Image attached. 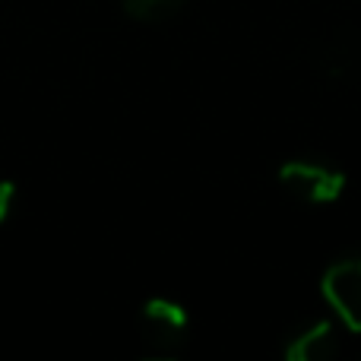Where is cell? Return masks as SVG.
Returning a JSON list of instances; mask_svg holds the SVG:
<instances>
[{
	"mask_svg": "<svg viewBox=\"0 0 361 361\" xmlns=\"http://www.w3.org/2000/svg\"><path fill=\"white\" fill-rule=\"evenodd\" d=\"M137 339L149 358H175L190 339V317L171 298H149L137 317Z\"/></svg>",
	"mask_w": 361,
	"mask_h": 361,
	"instance_id": "obj_1",
	"label": "cell"
},
{
	"mask_svg": "<svg viewBox=\"0 0 361 361\" xmlns=\"http://www.w3.org/2000/svg\"><path fill=\"white\" fill-rule=\"evenodd\" d=\"M279 187L305 206H326L336 203L345 190V171L324 159H288L276 171Z\"/></svg>",
	"mask_w": 361,
	"mask_h": 361,
	"instance_id": "obj_2",
	"label": "cell"
},
{
	"mask_svg": "<svg viewBox=\"0 0 361 361\" xmlns=\"http://www.w3.org/2000/svg\"><path fill=\"white\" fill-rule=\"evenodd\" d=\"M320 292H324V301L330 305L333 317L345 330L361 333V260L358 257L333 263L324 273V279H320Z\"/></svg>",
	"mask_w": 361,
	"mask_h": 361,
	"instance_id": "obj_3",
	"label": "cell"
},
{
	"mask_svg": "<svg viewBox=\"0 0 361 361\" xmlns=\"http://www.w3.org/2000/svg\"><path fill=\"white\" fill-rule=\"evenodd\" d=\"M288 361H326L336 355V330L330 320H314L286 343Z\"/></svg>",
	"mask_w": 361,
	"mask_h": 361,
	"instance_id": "obj_4",
	"label": "cell"
},
{
	"mask_svg": "<svg viewBox=\"0 0 361 361\" xmlns=\"http://www.w3.org/2000/svg\"><path fill=\"white\" fill-rule=\"evenodd\" d=\"M314 63H317L320 73L330 76V80H345V76L358 67L355 38H330V42H324V48L317 51Z\"/></svg>",
	"mask_w": 361,
	"mask_h": 361,
	"instance_id": "obj_5",
	"label": "cell"
},
{
	"mask_svg": "<svg viewBox=\"0 0 361 361\" xmlns=\"http://www.w3.org/2000/svg\"><path fill=\"white\" fill-rule=\"evenodd\" d=\"M187 0H121L124 13L137 23H165L184 10Z\"/></svg>",
	"mask_w": 361,
	"mask_h": 361,
	"instance_id": "obj_6",
	"label": "cell"
},
{
	"mask_svg": "<svg viewBox=\"0 0 361 361\" xmlns=\"http://www.w3.org/2000/svg\"><path fill=\"white\" fill-rule=\"evenodd\" d=\"M13 206H16V184L13 180H0V225L10 219Z\"/></svg>",
	"mask_w": 361,
	"mask_h": 361,
	"instance_id": "obj_7",
	"label": "cell"
}]
</instances>
